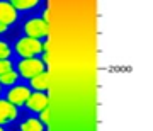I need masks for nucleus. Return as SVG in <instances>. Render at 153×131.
I'll return each instance as SVG.
<instances>
[{
  "instance_id": "5",
  "label": "nucleus",
  "mask_w": 153,
  "mask_h": 131,
  "mask_svg": "<svg viewBox=\"0 0 153 131\" xmlns=\"http://www.w3.org/2000/svg\"><path fill=\"white\" fill-rule=\"evenodd\" d=\"M26 107H27L31 112H36V114H39L43 109H46L49 106V95L46 92H34L29 95V99L26 100V104H24Z\"/></svg>"
},
{
  "instance_id": "11",
  "label": "nucleus",
  "mask_w": 153,
  "mask_h": 131,
  "mask_svg": "<svg viewBox=\"0 0 153 131\" xmlns=\"http://www.w3.org/2000/svg\"><path fill=\"white\" fill-rule=\"evenodd\" d=\"M17 80H19V73L16 70H10V71H7V73H2L0 75V85H5V87L16 85Z\"/></svg>"
},
{
  "instance_id": "8",
  "label": "nucleus",
  "mask_w": 153,
  "mask_h": 131,
  "mask_svg": "<svg viewBox=\"0 0 153 131\" xmlns=\"http://www.w3.org/2000/svg\"><path fill=\"white\" fill-rule=\"evenodd\" d=\"M49 83H51V73L48 70H44L43 73H39L29 80L31 89H34L36 92H46L49 89Z\"/></svg>"
},
{
  "instance_id": "6",
  "label": "nucleus",
  "mask_w": 153,
  "mask_h": 131,
  "mask_svg": "<svg viewBox=\"0 0 153 131\" xmlns=\"http://www.w3.org/2000/svg\"><path fill=\"white\" fill-rule=\"evenodd\" d=\"M19 118V109L7 99H0V126L14 123Z\"/></svg>"
},
{
  "instance_id": "4",
  "label": "nucleus",
  "mask_w": 153,
  "mask_h": 131,
  "mask_svg": "<svg viewBox=\"0 0 153 131\" xmlns=\"http://www.w3.org/2000/svg\"><path fill=\"white\" fill-rule=\"evenodd\" d=\"M31 89L26 87V85H14L12 89H9V92H7V100L10 104H14L16 107H21L26 104V100L29 99L31 95Z\"/></svg>"
},
{
  "instance_id": "9",
  "label": "nucleus",
  "mask_w": 153,
  "mask_h": 131,
  "mask_svg": "<svg viewBox=\"0 0 153 131\" xmlns=\"http://www.w3.org/2000/svg\"><path fill=\"white\" fill-rule=\"evenodd\" d=\"M7 2L12 4L16 10H31L41 4V0H7Z\"/></svg>"
},
{
  "instance_id": "13",
  "label": "nucleus",
  "mask_w": 153,
  "mask_h": 131,
  "mask_svg": "<svg viewBox=\"0 0 153 131\" xmlns=\"http://www.w3.org/2000/svg\"><path fill=\"white\" fill-rule=\"evenodd\" d=\"M39 121H41L43 124H49V123H51V107H49V106L39 112Z\"/></svg>"
},
{
  "instance_id": "2",
  "label": "nucleus",
  "mask_w": 153,
  "mask_h": 131,
  "mask_svg": "<svg viewBox=\"0 0 153 131\" xmlns=\"http://www.w3.org/2000/svg\"><path fill=\"white\" fill-rule=\"evenodd\" d=\"M44 70H48V68H46V65L43 63V60H41L39 56L24 58V60H21L19 65H17V73H19V77H24V78H27V80H31L33 77L39 75V73H43Z\"/></svg>"
},
{
  "instance_id": "1",
  "label": "nucleus",
  "mask_w": 153,
  "mask_h": 131,
  "mask_svg": "<svg viewBox=\"0 0 153 131\" xmlns=\"http://www.w3.org/2000/svg\"><path fill=\"white\" fill-rule=\"evenodd\" d=\"M14 48H16V53L21 56L22 60L43 55V43H41V39L29 38V36H22L21 39H17Z\"/></svg>"
},
{
  "instance_id": "14",
  "label": "nucleus",
  "mask_w": 153,
  "mask_h": 131,
  "mask_svg": "<svg viewBox=\"0 0 153 131\" xmlns=\"http://www.w3.org/2000/svg\"><path fill=\"white\" fill-rule=\"evenodd\" d=\"M10 70H14L12 60H0V75L7 73V71H10Z\"/></svg>"
},
{
  "instance_id": "15",
  "label": "nucleus",
  "mask_w": 153,
  "mask_h": 131,
  "mask_svg": "<svg viewBox=\"0 0 153 131\" xmlns=\"http://www.w3.org/2000/svg\"><path fill=\"white\" fill-rule=\"evenodd\" d=\"M7 29H9V26H5V24H0V34L7 33Z\"/></svg>"
},
{
  "instance_id": "18",
  "label": "nucleus",
  "mask_w": 153,
  "mask_h": 131,
  "mask_svg": "<svg viewBox=\"0 0 153 131\" xmlns=\"http://www.w3.org/2000/svg\"><path fill=\"white\" fill-rule=\"evenodd\" d=\"M0 94H2V85H0Z\"/></svg>"
},
{
  "instance_id": "10",
  "label": "nucleus",
  "mask_w": 153,
  "mask_h": 131,
  "mask_svg": "<svg viewBox=\"0 0 153 131\" xmlns=\"http://www.w3.org/2000/svg\"><path fill=\"white\" fill-rule=\"evenodd\" d=\"M21 131H44V124L39 118H27L21 123Z\"/></svg>"
},
{
  "instance_id": "3",
  "label": "nucleus",
  "mask_w": 153,
  "mask_h": 131,
  "mask_svg": "<svg viewBox=\"0 0 153 131\" xmlns=\"http://www.w3.org/2000/svg\"><path fill=\"white\" fill-rule=\"evenodd\" d=\"M24 33L29 38H36V39H43L48 38L49 34V24L44 22L41 17H34V19H29L26 24H24Z\"/></svg>"
},
{
  "instance_id": "17",
  "label": "nucleus",
  "mask_w": 153,
  "mask_h": 131,
  "mask_svg": "<svg viewBox=\"0 0 153 131\" xmlns=\"http://www.w3.org/2000/svg\"><path fill=\"white\" fill-rule=\"evenodd\" d=\"M0 131H5V130H4V128H2V126H0Z\"/></svg>"
},
{
  "instance_id": "16",
  "label": "nucleus",
  "mask_w": 153,
  "mask_h": 131,
  "mask_svg": "<svg viewBox=\"0 0 153 131\" xmlns=\"http://www.w3.org/2000/svg\"><path fill=\"white\" fill-rule=\"evenodd\" d=\"M43 21H44V22H48V24H49V10L44 12V19H43Z\"/></svg>"
},
{
  "instance_id": "12",
  "label": "nucleus",
  "mask_w": 153,
  "mask_h": 131,
  "mask_svg": "<svg viewBox=\"0 0 153 131\" xmlns=\"http://www.w3.org/2000/svg\"><path fill=\"white\" fill-rule=\"evenodd\" d=\"M10 46L4 41H0V60H9L10 58Z\"/></svg>"
},
{
  "instance_id": "7",
  "label": "nucleus",
  "mask_w": 153,
  "mask_h": 131,
  "mask_svg": "<svg viewBox=\"0 0 153 131\" xmlns=\"http://www.w3.org/2000/svg\"><path fill=\"white\" fill-rule=\"evenodd\" d=\"M17 21V10L7 0H0V24L10 26Z\"/></svg>"
}]
</instances>
